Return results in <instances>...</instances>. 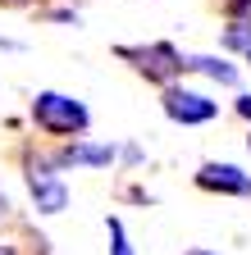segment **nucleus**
<instances>
[{"label":"nucleus","mask_w":251,"mask_h":255,"mask_svg":"<svg viewBox=\"0 0 251 255\" xmlns=\"http://www.w3.org/2000/svg\"><path fill=\"white\" fill-rule=\"evenodd\" d=\"M0 255H14V246H0Z\"/></svg>","instance_id":"2eb2a0df"},{"label":"nucleus","mask_w":251,"mask_h":255,"mask_svg":"<svg viewBox=\"0 0 251 255\" xmlns=\"http://www.w3.org/2000/svg\"><path fill=\"white\" fill-rule=\"evenodd\" d=\"M224 46H233V50H251V27H247V23H233V27L224 32Z\"/></svg>","instance_id":"1a4fd4ad"},{"label":"nucleus","mask_w":251,"mask_h":255,"mask_svg":"<svg viewBox=\"0 0 251 255\" xmlns=\"http://www.w3.org/2000/svg\"><path fill=\"white\" fill-rule=\"evenodd\" d=\"M119 59H128L133 69L151 82H174L178 73H187V55H178V46L169 41H151V46H119Z\"/></svg>","instance_id":"f03ea898"},{"label":"nucleus","mask_w":251,"mask_h":255,"mask_svg":"<svg viewBox=\"0 0 251 255\" xmlns=\"http://www.w3.org/2000/svg\"><path fill=\"white\" fill-rule=\"evenodd\" d=\"M247 150H251V137H247Z\"/></svg>","instance_id":"f3484780"},{"label":"nucleus","mask_w":251,"mask_h":255,"mask_svg":"<svg viewBox=\"0 0 251 255\" xmlns=\"http://www.w3.org/2000/svg\"><path fill=\"white\" fill-rule=\"evenodd\" d=\"M114 146H105V141H69L64 150H59L55 159H50V164L55 169H105V164H114Z\"/></svg>","instance_id":"423d86ee"},{"label":"nucleus","mask_w":251,"mask_h":255,"mask_svg":"<svg viewBox=\"0 0 251 255\" xmlns=\"http://www.w3.org/2000/svg\"><path fill=\"white\" fill-rule=\"evenodd\" d=\"M197 187L201 191H219V196H251V173H242L238 164L206 159V164L197 169Z\"/></svg>","instance_id":"39448f33"},{"label":"nucleus","mask_w":251,"mask_h":255,"mask_svg":"<svg viewBox=\"0 0 251 255\" xmlns=\"http://www.w3.org/2000/svg\"><path fill=\"white\" fill-rule=\"evenodd\" d=\"M187 69L210 78V82H219V87H238V78H242L229 59H215V55H187Z\"/></svg>","instance_id":"0eeeda50"},{"label":"nucleus","mask_w":251,"mask_h":255,"mask_svg":"<svg viewBox=\"0 0 251 255\" xmlns=\"http://www.w3.org/2000/svg\"><path fill=\"white\" fill-rule=\"evenodd\" d=\"M247 27H251V14H247Z\"/></svg>","instance_id":"dca6fc26"},{"label":"nucleus","mask_w":251,"mask_h":255,"mask_svg":"<svg viewBox=\"0 0 251 255\" xmlns=\"http://www.w3.org/2000/svg\"><path fill=\"white\" fill-rule=\"evenodd\" d=\"M165 114L183 128H201L219 114V101H210L206 91H187V87H165Z\"/></svg>","instance_id":"20e7f679"},{"label":"nucleus","mask_w":251,"mask_h":255,"mask_svg":"<svg viewBox=\"0 0 251 255\" xmlns=\"http://www.w3.org/2000/svg\"><path fill=\"white\" fill-rule=\"evenodd\" d=\"M110 228V255H137L133 242H128V228H123V219H105Z\"/></svg>","instance_id":"6e6552de"},{"label":"nucleus","mask_w":251,"mask_h":255,"mask_svg":"<svg viewBox=\"0 0 251 255\" xmlns=\"http://www.w3.org/2000/svg\"><path fill=\"white\" fill-rule=\"evenodd\" d=\"M9 219V196H0V223Z\"/></svg>","instance_id":"f8f14e48"},{"label":"nucleus","mask_w":251,"mask_h":255,"mask_svg":"<svg viewBox=\"0 0 251 255\" xmlns=\"http://www.w3.org/2000/svg\"><path fill=\"white\" fill-rule=\"evenodd\" d=\"M187 255H219V251H206V246H192V251H187Z\"/></svg>","instance_id":"4468645a"},{"label":"nucleus","mask_w":251,"mask_h":255,"mask_svg":"<svg viewBox=\"0 0 251 255\" xmlns=\"http://www.w3.org/2000/svg\"><path fill=\"white\" fill-rule=\"evenodd\" d=\"M0 50H23L18 41H9V37H0Z\"/></svg>","instance_id":"ddd939ff"},{"label":"nucleus","mask_w":251,"mask_h":255,"mask_svg":"<svg viewBox=\"0 0 251 255\" xmlns=\"http://www.w3.org/2000/svg\"><path fill=\"white\" fill-rule=\"evenodd\" d=\"M123 159H128V164H142V146H123Z\"/></svg>","instance_id":"9d476101"},{"label":"nucleus","mask_w":251,"mask_h":255,"mask_svg":"<svg viewBox=\"0 0 251 255\" xmlns=\"http://www.w3.org/2000/svg\"><path fill=\"white\" fill-rule=\"evenodd\" d=\"M247 59H251V50H247Z\"/></svg>","instance_id":"a211bd4d"},{"label":"nucleus","mask_w":251,"mask_h":255,"mask_svg":"<svg viewBox=\"0 0 251 255\" xmlns=\"http://www.w3.org/2000/svg\"><path fill=\"white\" fill-rule=\"evenodd\" d=\"M23 178H27V196H32L37 214H64L69 210V187H64V178H59V169L50 164V159H32L27 155Z\"/></svg>","instance_id":"7ed1b4c3"},{"label":"nucleus","mask_w":251,"mask_h":255,"mask_svg":"<svg viewBox=\"0 0 251 255\" xmlns=\"http://www.w3.org/2000/svg\"><path fill=\"white\" fill-rule=\"evenodd\" d=\"M32 123L41 128L46 137L78 141L87 128H91V110L78 101V96H64V91H37V101H32Z\"/></svg>","instance_id":"f257e3e1"},{"label":"nucleus","mask_w":251,"mask_h":255,"mask_svg":"<svg viewBox=\"0 0 251 255\" xmlns=\"http://www.w3.org/2000/svg\"><path fill=\"white\" fill-rule=\"evenodd\" d=\"M238 114H242V119H251V96H242V101H238Z\"/></svg>","instance_id":"9b49d317"}]
</instances>
